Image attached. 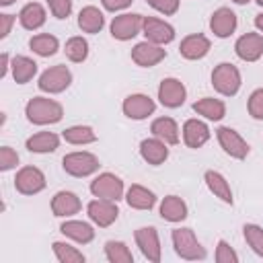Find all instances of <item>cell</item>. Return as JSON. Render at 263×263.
I'll use <instances>...</instances> for the list:
<instances>
[{"label":"cell","instance_id":"obj_1","mask_svg":"<svg viewBox=\"0 0 263 263\" xmlns=\"http://www.w3.org/2000/svg\"><path fill=\"white\" fill-rule=\"evenodd\" d=\"M25 115L35 125H47V123H58L62 119V115H64V109L53 99L33 97L25 107Z\"/></svg>","mask_w":263,"mask_h":263},{"label":"cell","instance_id":"obj_2","mask_svg":"<svg viewBox=\"0 0 263 263\" xmlns=\"http://www.w3.org/2000/svg\"><path fill=\"white\" fill-rule=\"evenodd\" d=\"M173 247H175V253L187 261H197V259L205 257V249L199 245V240L195 238L191 228H175L173 230Z\"/></svg>","mask_w":263,"mask_h":263},{"label":"cell","instance_id":"obj_3","mask_svg":"<svg viewBox=\"0 0 263 263\" xmlns=\"http://www.w3.org/2000/svg\"><path fill=\"white\" fill-rule=\"evenodd\" d=\"M212 86L224 97L236 95L238 88H240V72H238V68L228 64V62L218 64L214 68V72H212Z\"/></svg>","mask_w":263,"mask_h":263},{"label":"cell","instance_id":"obj_4","mask_svg":"<svg viewBox=\"0 0 263 263\" xmlns=\"http://www.w3.org/2000/svg\"><path fill=\"white\" fill-rule=\"evenodd\" d=\"M62 166L72 177H88L99 171V158L90 152H70L64 156Z\"/></svg>","mask_w":263,"mask_h":263},{"label":"cell","instance_id":"obj_5","mask_svg":"<svg viewBox=\"0 0 263 263\" xmlns=\"http://www.w3.org/2000/svg\"><path fill=\"white\" fill-rule=\"evenodd\" d=\"M70 82H72V74H70V70H68L66 66H62V64H58V66H53V68H47V70L39 76V88H41L43 92H51V95L66 90V88L70 86Z\"/></svg>","mask_w":263,"mask_h":263},{"label":"cell","instance_id":"obj_6","mask_svg":"<svg viewBox=\"0 0 263 263\" xmlns=\"http://www.w3.org/2000/svg\"><path fill=\"white\" fill-rule=\"evenodd\" d=\"M14 187L23 195H35L45 189V175L37 166H23L14 177Z\"/></svg>","mask_w":263,"mask_h":263},{"label":"cell","instance_id":"obj_7","mask_svg":"<svg viewBox=\"0 0 263 263\" xmlns=\"http://www.w3.org/2000/svg\"><path fill=\"white\" fill-rule=\"evenodd\" d=\"M90 193L95 197H103V199H121L123 195V181L113 175V173H103L99 175L92 183H90Z\"/></svg>","mask_w":263,"mask_h":263},{"label":"cell","instance_id":"obj_8","mask_svg":"<svg viewBox=\"0 0 263 263\" xmlns=\"http://www.w3.org/2000/svg\"><path fill=\"white\" fill-rule=\"evenodd\" d=\"M86 212H88V218H90L97 226H101V228L111 226V224L117 220V216H119V210H117L115 201H113V199H103V197L92 199V201L86 205Z\"/></svg>","mask_w":263,"mask_h":263},{"label":"cell","instance_id":"obj_9","mask_svg":"<svg viewBox=\"0 0 263 263\" xmlns=\"http://www.w3.org/2000/svg\"><path fill=\"white\" fill-rule=\"evenodd\" d=\"M144 16L142 14H119L111 21V35L119 41H127L142 31Z\"/></svg>","mask_w":263,"mask_h":263},{"label":"cell","instance_id":"obj_10","mask_svg":"<svg viewBox=\"0 0 263 263\" xmlns=\"http://www.w3.org/2000/svg\"><path fill=\"white\" fill-rule=\"evenodd\" d=\"M142 31L146 35V41H152L156 45H166L175 39V29L168 23L154 18V16H144Z\"/></svg>","mask_w":263,"mask_h":263},{"label":"cell","instance_id":"obj_11","mask_svg":"<svg viewBox=\"0 0 263 263\" xmlns=\"http://www.w3.org/2000/svg\"><path fill=\"white\" fill-rule=\"evenodd\" d=\"M134 236H136V245L140 247L142 255H144L148 261L158 263V261H160V240H158L156 228H152V226L138 228Z\"/></svg>","mask_w":263,"mask_h":263},{"label":"cell","instance_id":"obj_12","mask_svg":"<svg viewBox=\"0 0 263 263\" xmlns=\"http://www.w3.org/2000/svg\"><path fill=\"white\" fill-rule=\"evenodd\" d=\"M185 97H187V90H185L183 82L177 78H164L158 86V99L168 109L181 107L185 103Z\"/></svg>","mask_w":263,"mask_h":263},{"label":"cell","instance_id":"obj_13","mask_svg":"<svg viewBox=\"0 0 263 263\" xmlns=\"http://www.w3.org/2000/svg\"><path fill=\"white\" fill-rule=\"evenodd\" d=\"M218 142L224 148L226 154H230L232 158L242 160L249 154V144L242 140V136L238 132H234L232 127H218Z\"/></svg>","mask_w":263,"mask_h":263},{"label":"cell","instance_id":"obj_14","mask_svg":"<svg viewBox=\"0 0 263 263\" xmlns=\"http://www.w3.org/2000/svg\"><path fill=\"white\" fill-rule=\"evenodd\" d=\"M236 55L245 62H255L263 55V35L261 33H245L234 43Z\"/></svg>","mask_w":263,"mask_h":263},{"label":"cell","instance_id":"obj_15","mask_svg":"<svg viewBox=\"0 0 263 263\" xmlns=\"http://www.w3.org/2000/svg\"><path fill=\"white\" fill-rule=\"evenodd\" d=\"M166 55V51L152 43V41H142V43H136L134 49H132V60L142 66V68H150V66H156L158 62H162Z\"/></svg>","mask_w":263,"mask_h":263},{"label":"cell","instance_id":"obj_16","mask_svg":"<svg viewBox=\"0 0 263 263\" xmlns=\"http://www.w3.org/2000/svg\"><path fill=\"white\" fill-rule=\"evenodd\" d=\"M156 109L154 101L148 97V95H129L125 101H123V113L129 117V119H146L148 115H152Z\"/></svg>","mask_w":263,"mask_h":263},{"label":"cell","instance_id":"obj_17","mask_svg":"<svg viewBox=\"0 0 263 263\" xmlns=\"http://www.w3.org/2000/svg\"><path fill=\"white\" fill-rule=\"evenodd\" d=\"M208 51H210V39L201 33L187 35L179 45V53L185 60H201Z\"/></svg>","mask_w":263,"mask_h":263},{"label":"cell","instance_id":"obj_18","mask_svg":"<svg viewBox=\"0 0 263 263\" xmlns=\"http://www.w3.org/2000/svg\"><path fill=\"white\" fill-rule=\"evenodd\" d=\"M210 29L216 37H230L236 29V14L230 8H218L210 18Z\"/></svg>","mask_w":263,"mask_h":263},{"label":"cell","instance_id":"obj_19","mask_svg":"<svg viewBox=\"0 0 263 263\" xmlns=\"http://www.w3.org/2000/svg\"><path fill=\"white\" fill-rule=\"evenodd\" d=\"M140 154H142V158L148 162V164H154V166H158V164H162L166 158H168V148H166V142H162L160 138H146V140H142V144H140Z\"/></svg>","mask_w":263,"mask_h":263},{"label":"cell","instance_id":"obj_20","mask_svg":"<svg viewBox=\"0 0 263 263\" xmlns=\"http://www.w3.org/2000/svg\"><path fill=\"white\" fill-rule=\"evenodd\" d=\"M80 208H82V203H80L78 195L72 193V191H58L53 195V199H51V212L58 218L74 216V214L80 212Z\"/></svg>","mask_w":263,"mask_h":263},{"label":"cell","instance_id":"obj_21","mask_svg":"<svg viewBox=\"0 0 263 263\" xmlns=\"http://www.w3.org/2000/svg\"><path fill=\"white\" fill-rule=\"evenodd\" d=\"M183 140L189 148H201L210 140V129L199 119H187L183 123Z\"/></svg>","mask_w":263,"mask_h":263},{"label":"cell","instance_id":"obj_22","mask_svg":"<svg viewBox=\"0 0 263 263\" xmlns=\"http://www.w3.org/2000/svg\"><path fill=\"white\" fill-rule=\"evenodd\" d=\"M60 232L64 236L76 240V242H82V245H86V242H90L95 238L92 226L86 224V222H80V220H68V222H64L60 226Z\"/></svg>","mask_w":263,"mask_h":263},{"label":"cell","instance_id":"obj_23","mask_svg":"<svg viewBox=\"0 0 263 263\" xmlns=\"http://www.w3.org/2000/svg\"><path fill=\"white\" fill-rule=\"evenodd\" d=\"M193 111L197 115H203L210 121H220L226 115V105L220 99H212V97H203L199 101L193 103Z\"/></svg>","mask_w":263,"mask_h":263},{"label":"cell","instance_id":"obj_24","mask_svg":"<svg viewBox=\"0 0 263 263\" xmlns=\"http://www.w3.org/2000/svg\"><path fill=\"white\" fill-rule=\"evenodd\" d=\"M125 199H127V205L134 210H152L156 203V195L142 185H132L125 193Z\"/></svg>","mask_w":263,"mask_h":263},{"label":"cell","instance_id":"obj_25","mask_svg":"<svg viewBox=\"0 0 263 263\" xmlns=\"http://www.w3.org/2000/svg\"><path fill=\"white\" fill-rule=\"evenodd\" d=\"M150 132H152V136L160 138L162 142H166L171 146L179 142V127H177V121L171 119V117H158V119H154L152 125H150Z\"/></svg>","mask_w":263,"mask_h":263},{"label":"cell","instance_id":"obj_26","mask_svg":"<svg viewBox=\"0 0 263 263\" xmlns=\"http://www.w3.org/2000/svg\"><path fill=\"white\" fill-rule=\"evenodd\" d=\"M160 216L166 222H181L187 218V205L177 195H166L160 203Z\"/></svg>","mask_w":263,"mask_h":263},{"label":"cell","instance_id":"obj_27","mask_svg":"<svg viewBox=\"0 0 263 263\" xmlns=\"http://www.w3.org/2000/svg\"><path fill=\"white\" fill-rule=\"evenodd\" d=\"M58 146H60V138L53 132H39V134H33L31 138H27L29 152L45 154V152H53Z\"/></svg>","mask_w":263,"mask_h":263},{"label":"cell","instance_id":"obj_28","mask_svg":"<svg viewBox=\"0 0 263 263\" xmlns=\"http://www.w3.org/2000/svg\"><path fill=\"white\" fill-rule=\"evenodd\" d=\"M18 21H21V25H23L25 29L35 31V29H39V27L45 23V10H43L41 4L29 2V4H25L23 10L18 12Z\"/></svg>","mask_w":263,"mask_h":263},{"label":"cell","instance_id":"obj_29","mask_svg":"<svg viewBox=\"0 0 263 263\" xmlns=\"http://www.w3.org/2000/svg\"><path fill=\"white\" fill-rule=\"evenodd\" d=\"M105 25V16L97 6H84L78 14V27L84 33H99Z\"/></svg>","mask_w":263,"mask_h":263},{"label":"cell","instance_id":"obj_30","mask_svg":"<svg viewBox=\"0 0 263 263\" xmlns=\"http://www.w3.org/2000/svg\"><path fill=\"white\" fill-rule=\"evenodd\" d=\"M205 185L210 187V191L218 197V199H222L224 203H232V191H230V185H228V181L218 173V171H205Z\"/></svg>","mask_w":263,"mask_h":263},{"label":"cell","instance_id":"obj_31","mask_svg":"<svg viewBox=\"0 0 263 263\" xmlns=\"http://www.w3.org/2000/svg\"><path fill=\"white\" fill-rule=\"evenodd\" d=\"M10 68H12V78L16 84H25L37 74V64L25 55H16L10 64Z\"/></svg>","mask_w":263,"mask_h":263},{"label":"cell","instance_id":"obj_32","mask_svg":"<svg viewBox=\"0 0 263 263\" xmlns=\"http://www.w3.org/2000/svg\"><path fill=\"white\" fill-rule=\"evenodd\" d=\"M29 47H31L37 55H41V58H49V55H53V53L58 51L60 41H58V37H53V35H49V33H41V35L31 37Z\"/></svg>","mask_w":263,"mask_h":263},{"label":"cell","instance_id":"obj_33","mask_svg":"<svg viewBox=\"0 0 263 263\" xmlns=\"http://www.w3.org/2000/svg\"><path fill=\"white\" fill-rule=\"evenodd\" d=\"M62 138L68 144H92V142H97V134L88 125H72V127L64 129Z\"/></svg>","mask_w":263,"mask_h":263},{"label":"cell","instance_id":"obj_34","mask_svg":"<svg viewBox=\"0 0 263 263\" xmlns=\"http://www.w3.org/2000/svg\"><path fill=\"white\" fill-rule=\"evenodd\" d=\"M105 255H107V259H109L111 263H132V261H134L132 251H129L127 245L121 242V240H109V242L105 245Z\"/></svg>","mask_w":263,"mask_h":263},{"label":"cell","instance_id":"obj_35","mask_svg":"<svg viewBox=\"0 0 263 263\" xmlns=\"http://www.w3.org/2000/svg\"><path fill=\"white\" fill-rule=\"evenodd\" d=\"M64 51H66V58L70 62H84L88 58V43L82 37H70L66 41Z\"/></svg>","mask_w":263,"mask_h":263},{"label":"cell","instance_id":"obj_36","mask_svg":"<svg viewBox=\"0 0 263 263\" xmlns=\"http://www.w3.org/2000/svg\"><path fill=\"white\" fill-rule=\"evenodd\" d=\"M53 253L60 263H84V255L78 249L70 247L68 242H60V240L53 242Z\"/></svg>","mask_w":263,"mask_h":263},{"label":"cell","instance_id":"obj_37","mask_svg":"<svg viewBox=\"0 0 263 263\" xmlns=\"http://www.w3.org/2000/svg\"><path fill=\"white\" fill-rule=\"evenodd\" d=\"M242 234H245L247 245H249V247L263 259V228L257 226V224H245Z\"/></svg>","mask_w":263,"mask_h":263},{"label":"cell","instance_id":"obj_38","mask_svg":"<svg viewBox=\"0 0 263 263\" xmlns=\"http://www.w3.org/2000/svg\"><path fill=\"white\" fill-rule=\"evenodd\" d=\"M216 261H218V263H236V261H238V255L234 253V249H232L226 240H218V247H216Z\"/></svg>","mask_w":263,"mask_h":263},{"label":"cell","instance_id":"obj_39","mask_svg":"<svg viewBox=\"0 0 263 263\" xmlns=\"http://www.w3.org/2000/svg\"><path fill=\"white\" fill-rule=\"evenodd\" d=\"M249 113L255 119H263V88H257L249 97Z\"/></svg>","mask_w":263,"mask_h":263},{"label":"cell","instance_id":"obj_40","mask_svg":"<svg viewBox=\"0 0 263 263\" xmlns=\"http://www.w3.org/2000/svg\"><path fill=\"white\" fill-rule=\"evenodd\" d=\"M18 164V154L10 146L0 148V171H10Z\"/></svg>","mask_w":263,"mask_h":263},{"label":"cell","instance_id":"obj_41","mask_svg":"<svg viewBox=\"0 0 263 263\" xmlns=\"http://www.w3.org/2000/svg\"><path fill=\"white\" fill-rule=\"evenodd\" d=\"M47 4L55 18H68L72 12V0H47Z\"/></svg>","mask_w":263,"mask_h":263},{"label":"cell","instance_id":"obj_42","mask_svg":"<svg viewBox=\"0 0 263 263\" xmlns=\"http://www.w3.org/2000/svg\"><path fill=\"white\" fill-rule=\"evenodd\" d=\"M154 10L162 12V14H175L179 10V0H146Z\"/></svg>","mask_w":263,"mask_h":263},{"label":"cell","instance_id":"obj_43","mask_svg":"<svg viewBox=\"0 0 263 263\" xmlns=\"http://www.w3.org/2000/svg\"><path fill=\"white\" fill-rule=\"evenodd\" d=\"M101 2H103V6H105L107 10L115 12V10H123V8H127L134 0H101Z\"/></svg>","mask_w":263,"mask_h":263},{"label":"cell","instance_id":"obj_44","mask_svg":"<svg viewBox=\"0 0 263 263\" xmlns=\"http://www.w3.org/2000/svg\"><path fill=\"white\" fill-rule=\"evenodd\" d=\"M12 23H14V16L12 14H0V39H4L10 33Z\"/></svg>","mask_w":263,"mask_h":263},{"label":"cell","instance_id":"obj_45","mask_svg":"<svg viewBox=\"0 0 263 263\" xmlns=\"http://www.w3.org/2000/svg\"><path fill=\"white\" fill-rule=\"evenodd\" d=\"M8 72V53H2L0 58V76H6Z\"/></svg>","mask_w":263,"mask_h":263},{"label":"cell","instance_id":"obj_46","mask_svg":"<svg viewBox=\"0 0 263 263\" xmlns=\"http://www.w3.org/2000/svg\"><path fill=\"white\" fill-rule=\"evenodd\" d=\"M255 27L263 33V14H257V16H255Z\"/></svg>","mask_w":263,"mask_h":263},{"label":"cell","instance_id":"obj_47","mask_svg":"<svg viewBox=\"0 0 263 263\" xmlns=\"http://www.w3.org/2000/svg\"><path fill=\"white\" fill-rule=\"evenodd\" d=\"M14 0H0V6H8V4H12Z\"/></svg>","mask_w":263,"mask_h":263},{"label":"cell","instance_id":"obj_48","mask_svg":"<svg viewBox=\"0 0 263 263\" xmlns=\"http://www.w3.org/2000/svg\"><path fill=\"white\" fill-rule=\"evenodd\" d=\"M232 2H236V4H247V2H251V0H232Z\"/></svg>","mask_w":263,"mask_h":263},{"label":"cell","instance_id":"obj_49","mask_svg":"<svg viewBox=\"0 0 263 263\" xmlns=\"http://www.w3.org/2000/svg\"><path fill=\"white\" fill-rule=\"evenodd\" d=\"M255 2H257V4H261V6H263V0H255Z\"/></svg>","mask_w":263,"mask_h":263}]
</instances>
